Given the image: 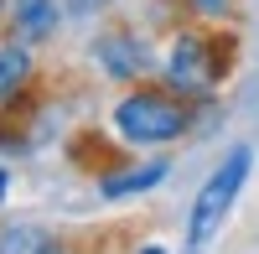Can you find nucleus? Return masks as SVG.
<instances>
[{
	"instance_id": "f257e3e1",
	"label": "nucleus",
	"mask_w": 259,
	"mask_h": 254,
	"mask_svg": "<svg viewBox=\"0 0 259 254\" xmlns=\"http://www.w3.org/2000/svg\"><path fill=\"white\" fill-rule=\"evenodd\" d=\"M109 124L124 145L135 151H156V145H171L192 130V99L177 94L171 83H130V94L109 109Z\"/></svg>"
},
{
	"instance_id": "f03ea898",
	"label": "nucleus",
	"mask_w": 259,
	"mask_h": 254,
	"mask_svg": "<svg viewBox=\"0 0 259 254\" xmlns=\"http://www.w3.org/2000/svg\"><path fill=\"white\" fill-rule=\"evenodd\" d=\"M233 52H239V41H233L228 31H212V26L182 31L177 41H171L166 62H161V78H166L177 94L202 99V94H212V89H218V83L228 78Z\"/></svg>"
},
{
	"instance_id": "7ed1b4c3",
	"label": "nucleus",
	"mask_w": 259,
	"mask_h": 254,
	"mask_svg": "<svg viewBox=\"0 0 259 254\" xmlns=\"http://www.w3.org/2000/svg\"><path fill=\"white\" fill-rule=\"evenodd\" d=\"M249 172H254V151H249V145H233V151L218 161V172H212V177L202 182V192L192 197V213H187V249L212 244V234L228 223L233 202H239Z\"/></svg>"
},
{
	"instance_id": "20e7f679",
	"label": "nucleus",
	"mask_w": 259,
	"mask_h": 254,
	"mask_svg": "<svg viewBox=\"0 0 259 254\" xmlns=\"http://www.w3.org/2000/svg\"><path fill=\"white\" fill-rule=\"evenodd\" d=\"M94 62H99V73L114 78V83H140V78H150V68H156L150 41L140 31H130V26L99 31L94 36Z\"/></svg>"
},
{
	"instance_id": "39448f33",
	"label": "nucleus",
	"mask_w": 259,
	"mask_h": 254,
	"mask_svg": "<svg viewBox=\"0 0 259 254\" xmlns=\"http://www.w3.org/2000/svg\"><path fill=\"white\" fill-rule=\"evenodd\" d=\"M171 177V161H145V166H130V172H99V197L104 202H124V197H140V192H150V187H161Z\"/></svg>"
},
{
	"instance_id": "423d86ee",
	"label": "nucleus",
	"mask_w": 259,
	"mask_h": 254,
	"mask_svg": "<svg viewBox=\"0 0 259 254\" xmlns=\"http://www.w3.org/2000/svg\"><path fill=\"white\" fill-rule=\"evenodd\" d=\"M6 16H11V31L36 47V41H47L57 31L62 6H57V0H6Z\"/></svg>"
},
{
	"instance_id": "0eeeda50",
	"label": "nucleus",
	"mask_w": 259,
	"mask_h": 254,
	"mask_svg": "<svg viewBox=\"0 0 259 254\" xmlns=\"http://www.w3.org/2000/svg\"><path fill=\"white\" fill-rule=\"evenodd\" d=\"M36 78V57H31V41H11V47H0V104H11L26 94V83Z\"/></svg>"
},
{
	"instance_id": "6e6552de",
	"label": "nucleus",
	"mask_w": 259,
	"mask_h": 254,
	"mask_svg": "<svg viewBox=\"0 0 259 254\" xmlns=\"http://www.w3.org/2000/svg\"><path fill=\"white\" fill-rule=\"evenodd\" d=\"M0 249H6V254H21V249H41V254H47V249H62L52 234H41V228H21V223H11L6 228V234H0Z\"/></svg>"
},
{
	"instance_id": "1a4fd4ad",
	"label": "nucleus",
	"mask_w": 259,
	"mask_h": 254,
	"mask_svg": "<svg viewBox=\"0 0 259 254\" xmlns=\"http://www.w3.org/2000/svg\"><path fill=\"white\" fill-rule=\"evenodd\" d=\"M187 6H192V11H202V16H223L233 0H187Z\"/></svg>"
},
{
	"instance_id": "9d476101",
	"label": "nucleus",
	"mask_w": 259,
	"mask_h": 254,
	"mask_svg": "<svg viewBox=\"0 0 259 254\" xmlns=\"http://www.w3.org/2000/svg\"><path fill=\"white\" fill-rule=\"evenodd\" d=\"M99 6H109V0H73L68 16H89V11H99Z\"/></svg>"
},
{
	"instance_id": "9b49d317",
	"label": "nucleus",
	"mask_w": 259,
	"mask_h": 254,
	"mask_svg": "<svg viewBox=\"0 0 259 254\" xmlns=\"http://www.w3.org/2000/svg\"><path fill=\"white\" fill-rule=\"evenodd\" d=\"M6 182H11V177H6V166H0V202H6Z\"/></svg>"
},
{
	"instance_id": "f8f14e48",
	"label": "nucleus",
	"mask_w": 259,
	"mask_h": 254,
	"mask_svg": "<svg viewBox=\"0 0 259 254\" xmlns=\"http://www.w3.org/2000/svg\"><path fill=\"white\" fill-rule=\"evenodd\" d=\"M0 21H6V0H0Z\"/></svg>"
}]
</instances>
